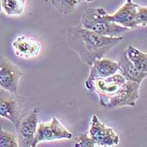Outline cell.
<instances>
[{"instance_id": "cell-1", "label": "cell", "mask_w": 147, "mask_h": 147, "mask_svg": "<svg viewBox=\"0 0 147 147\" xmlns=\"http://www.w3.org/2000/svg\"><path fill=\"white\" fill-rule=\"evenodd\" d=\"M123 36H106L81 26L70 27L68 42L82 61L90 67L92 62L102 58L112 48L123 40Z\"/></svg>"}, {"instance_id": "cell-2", "label": "cell", "mask_w": 147, "mask_h": 147, "mask_svg": "<svg viewBox=\"0 0 147 147\" xmlns=\"http://www.w3.org/2000/svg\"><path fill=\"white\" fill-rule=\"evenodd\" d=\"M81 27L106 36H121L129 30L111 22L107 18V12L102 8H92L84 12Z\"/></svg>"}, {"instance_id": "cell-3", "label": "cell", "mask_w": 147, "mask_h": 147, "mask_svg": "<svg viewBox=\"0 0 147 147\" xmlns=\"http://www.w3.org/2000/svg\"><path fill=\"white\" fill-rule=\"evenodd\" d=\"M71 138L72 134L68 131L57 118L53 117L49 122H41L37 125L31 147H36L40 143L45 141L70 140Z\"/></svg>"}, {"instance_id": "cell-4", "label": "cell", "mask_w": 147, "mask_h": 147, "mask_svg": "<svg viewBox=\"0 0 147 147\" xmlns=\"http://www.w3.org/2000/svg\"><path fill=\"white\" fill-rule=\"evenodd\" d=\"M126 82V79L119 72L105 78L96 79L92 84V90L98 97L100 105L106 107L109 100L114 96Z\"/></svg>"}, {"instance_id": "cell-5", "label": "cell", "mask_w": 147, "mask_h": 147, "mask_svg": "<svg viewBox=\"0 0 147 147\" xmlns=\"http://www.w3.org/2000/svg\"><path fill=\"white\" fill-rule=\"evenodd\" d=\"M88 135L95 146H114L120 141L119 136L113 128L102 123L96 115L92 117Z\"/></svg>"}, {"instance_id": "cell-6", "label": "cell", "mask_w": 147, "mask_h": 147, "mask_svg": "<svg viewBox=\"0 0 147 147\" xmlns=\"http://www.w3.org/2000/svg\"><path fill=\"white\" fill-rule=\"evenodd\" d=\"M22 75L20 68L9 58L0 56V88L3 90L16 95Z\"/></svg>"}, {"instance_id": "cell-7", "label": "cell", "mask_w": 147, "mask_h": 147, "mask_svg": "<svg viewBox=\"0 0 147 147\" xmlns=\"http://www.w3.org/2000/svg\"><path fill=\"white\" fill-rule=\"evenodd\" d=\"M140 84L126 80L119 91L109 100L105 109H119L125 106H135L140 96Z\"/></svg>"}, {"instance_id": "cell-8", "label": "cell", "mask_w": 147, "mask_h": 147, "mask_svg": "<svg viewBox=\"0 0 147 147\" xmlns=\"http://www.w3.org/2000/svg\"><path fill=\"white\" fill-rule=\"evenodd\" d=\"M138 7L139 4L133 1H126L125 4L114 13L109 14L107 13V18L111 22L119 24L129 30L140 28L138 23Z\"/></svg>"}, {"instance_id": "cell-9", "label": "cell", "mask_w": 147, "mask_h": 147, "mask_svg": "<svg viewBox=\"0 0 147 147\" xmlns=\"http://www.w3.org/2000/svg\"><path fill=\"white\" fill-rule=\"evenodd\" d=\"M119 64L117 61L107 59L99 58L95 60L90 66V71L88 78L85 81V87L88 90H92V84L96 79L105 78L118 72Z\"/></svg>"}, {"instance_id": "cell-10", "label": "cell", "mask_w": 147, "mask_h": 147, "mask_svg": "<svg viewBox=\"0 0 147 147\" xmlns=\"http://www.w3.org/2000/svg\"><path fill=\"white\" fill-rule=\"evenodd\" d=\"M0 117L10 121L17 129L20 121V105L14 94L0 92Z\"/></svg>"}, {"instance_id": "cell-11", "label": "cell", "mask_w": 147, "mask_h": 147, "mask_svg": "<svg viewBox=\"0 0 147 147\" xmlns=\"http://www.w3.org/2000/svg\"><path fill=\"white\" fill-rule=\"evenodd\" d=\"M15 56L21 59H31L38 57L42 50V45L33 38L25 35L18 36L12 43Z\"/></svg>"}, {"instance_id": "cell-12", "label": "cell", "mask_w": 147, "mask_h": 147, "mask_svg": "<svg viewBox=\"0 0 147 147\" xmlns=\"http://www.w3.org/2000/svg\"><path fill=\"white\" fill-rule=\"evenodd\" d=\"M38 109H32L22 119H20V124L17 127V130L19 131L23 146H24L31 147L34 141V134L38 125Z\"/></svg>"}, {"instance_id": "cell-13", "label": "cell", "mask_w": 147, "mask_h": 147, "mask_svg": "<svg viewBox=\"0 0 147 147\" xmlns=\"http://www.w3.org/2000/svg\"><path fill=\"white\" fill-rule=\"evenodd\" d=\"M119 70L118 72L120 73L127 81L135 82L141 84L143 80L146 78L147 72H142L137 70L136 67L131 63V61L126 57L125 51L118 61Z\"/></svg>"}, {"instance_id": "cell-14", "label": "cell", "mask_w": 147, "mask_h": 147, "mask_svg": "<svg viewBox=\"0 0 147 147\" xmlns=\"http://www.w3.org/2000/svg\"><path fill=\"white\" fill-rule=\"evenodd\" d=\"M124 51L137 70L142 72H147V54L146 52L140 51L132 45L128 46Z\"/></svg>"}, {"instance_id": "cell-15", "label": "cell", "mask_w": 147, "mask_h": 147, "mask_svg": "<svg viewBox=\"0 0 147 147\" xmlns=\"http://www.w3.org/2000/svg\"><path fill=\"white\" fill-rule=\"evenodd\" d=\"M27 0H1V9L8 16L21 15L25 9Z\"/></svg>"}, {"instance_id": "cell-16", "label": "cell", "mask_w": 147, "mask_h": 147, "mask_svg": "<svg viewBox=\"0 0 147 147\" xmlns=\"http://www.w3.org/2000/svg\"><path fill=\"white\" fill-rule=\"evenodd\" d=\"M51 5L60 13L63 15L69 14L73 11L82 0H50Z\"/></svg>"}, {"instance_id": "cell-17", "label": "cell", "mask_w": 147, "mask_h": 147, "mask_svg": "<svg viewBox=\"0 0 147 147\" xmlns=\"http://www.w3.org/2000/svg\"><path fill=\"white\" fill-rule=\"evenodd\" d=\"M19 140L15 134L6 131L0 124V147H19Z\"/></svg>"}, {"instance_id": "cell-18", "label": "cell", "mask_w": 147, "mask_h": 147, "mask_svg": "<svg viewBox=\"0 0 147 147\" xmlns=\"http://www.w3.org/2000/svg\"><path fill=\"white\" fill-rule=\"evenodd\" d=\"M75 147H94L95 145L92 140L91 137L88 135V132L82 133L78 136L75 139V142L73 144Z\"/></svg>"}, {"instance_id": "cell-19", "label": "cell", "mask_w": 147, "mask_h": 147, "mask_svg": "<svg viewBox=\"0 0 147 147\" xmlns=\"http://www.w3.org/2000/svg\"><path fill=\"white\" fill-rule=\"evenodd\" d=\"M138 23L140 27H146L147 24V7L140 6L138 7Z\"/></svg>"}, {"instance_id": "cell-20", "label": "cell", "mask_w": 147, "mask_h": 147, "mask_svg": "<svg viewBox=\"0 0 147 147\" xmlns=\"http://www.w3.org/2000/svg\"><path fill=\"white\" fill-rule=\"evenodd\" d=\"M87 2H92V1H93V0H86Z\"/></svg>"}, {"instance_id": "cell-21", "label": "cell", "mask_w": 147, "mask_h": 147, "mask_svg": "<svg viewBox=\"0 0 147 147\" xmlns=\"http://www.w3.org/2000/svg\"><path fill=\"white\" fill-rule=\"evenodd\" d=\"M127 2H130V1H132V0H126Z\"/></svg>"}, {"instance_id": "cell-22", "label": "cell", "mask_w": 147, "mask_h": 147, "mask_svg": "<svg viewBox=\"0 0 147 147\" xmlns=\"http://www.w3.org/2000/svg\"><path fill=\"white\" fill-rule=\"evenodd\" d=\"M0 2H1V0H0ZM0 12H1V6H0Z\"/></svg>"}]
</instances>
